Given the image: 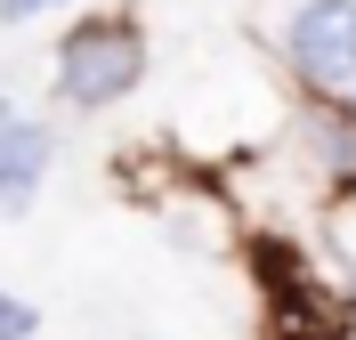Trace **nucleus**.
Segmentation results:
<instances>
[{"mask_svg": "<svg viewBox=\"0 0 356 340\" xmlns=\"http://www.w3.org/2000/svg\"><path fill=\"white\" fill-rule=\"evenodd\" d=\"M146 81V24L138 17H81L57 41V97L73 113H106Z\"/></svg>", "mask_w": 356, "mask_h": 340, "instance_id": "1", "label": "nucleus"}, {"mask_svg": "<svg viewBox=\"0 0 356 340\" xmlns=\"http://www.w3.org/2000/svg\"><path fill=\"white\" fill-rule=\"evenodd\" d=\"M284 65L308 97H356V0H291Z\"/></svg>", "mask_w": 356, "mask_h": 340, "instance_id": "2", "label": "nucleus"}, {"mask_svg": "<svg viewBox=\"0 0 356 340\" xmlns=\"http://www.w3.org/2000/svg\"><path fill=\"white\" fill-rule=\"evenodd\" d=\"M291 154L324 195H356V97H308L291 122Z\"/></svg>", "mask_w": 356, "mask_h": 340, "instance_id": "3", "label": "nucleus"}, {"mask_svg": "<svg viewBox=\"0 0 356 340\" xmlns=\"http://www.w3.org/2000/svg\"><path fill=\"white\" fill-rule=\"evenodd\" d=\"M49 162H57V138L33 122V113H17L8 97H0V211L17 219V211H33V195H41Z\"/></svg>", "mask_w": 356, "mask_h": 340, "instance_id": "4", "label": "nucleus"}, {"mask_svg": "<svg viewBox=\"0 0 356 340\" xmlns=\"http://www.w3.org/2000/svg\"><path fill=\"white\" fill-rule=\"evenodd\" d=\"M33 332H41V308L17 300V292H0V340H33Z\"/></svg>", "mask_w": 356, "mask_h": 340, "instance_id": "5", "label": "nucleus"}, {"mask_svg": "<svg viewBox=\"0 0 356 340\" xmlns=\"http://www.w3.org/2000/svg\"><path fill=\"white\" fill-rule=\"evenodd\" d=\"M49 8H65V0H0V24H33V17H49Z\"/></svg>", "mask_w": 356, "mask_h": 340, "instance_id": "6", "label": "nucleus"}, {"mask_svg": "<svg viewBox=\"0 0 356 340\" xmlns=\"http://www.w3.org/2000/svg\"><path fill=\"white\" fill-rule=\"evenodd\" d=\"M340 203H356V195H340Z\"/></svg>", "mask_w": 356, "mask_h": 340, "instance_id": "7", "label": "nucleus"}, {"mask_svg": "<svg viewBox=\"0 0 356 340\" xmlns=\"http://www.w3.org/2000/svg\"><path fill=\"white\" fill-rule=\"evenodd\" d=\"M340 340H348V332H340Z\"/></svg>", "mask_w": 356, "mask_h": 340, "instance_id": "8", "label": "nucleus"}]
</instances>
